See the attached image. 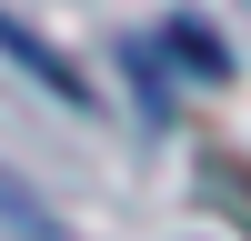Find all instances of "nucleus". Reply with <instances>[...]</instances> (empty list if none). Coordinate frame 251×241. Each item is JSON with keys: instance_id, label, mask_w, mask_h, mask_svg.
Instances as JSON below:
<instances>
[{"instance_id": "nucleus-2", "label": "nucleus", "mask_w": 251, "mask_h": 241, "mask_svg": "<svg viewBox=\"0 0 251 241\" xmlns=\"http://www.w3.org/2000/svg\"><path fill=\"white\" fill-rule=\"evenodd\" d=\"M0 221H10V231H20V241H60V221H50V211H40V201H30V191H20V181H10V171H0Z\"/></svg>"}, {"instance_id": "nucleus-1", "label": "nucleus", "mask_w": 251, "mask_h": 241, "mask_svg": "<svg viewBox=\"0 0 251 241\" xmlns=\"http://www.w3.org/2000/svg\"><path fill=\"white\" fill-rule=\"evenodd\" d=\"M0 50H10L20 71H30L40 91H50V100H71V111L91 100V80H80V71H71V60H60V50H50V40H40V30H30L20 10H0Z\"/></svg>"}]
</instances>
